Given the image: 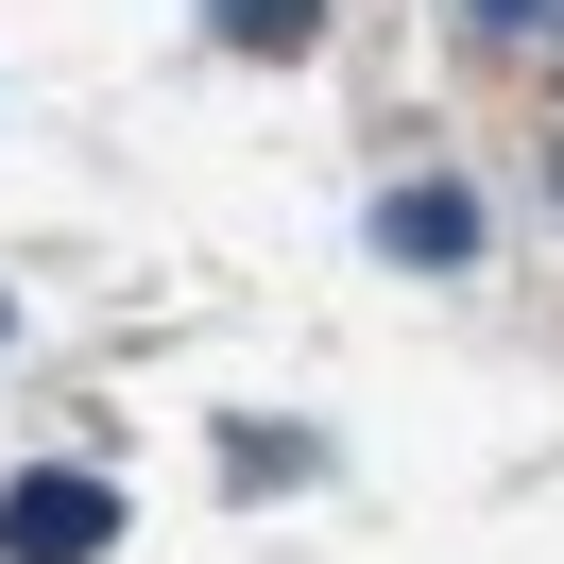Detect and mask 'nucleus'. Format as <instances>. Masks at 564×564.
Returning <instances> with one entry per match:
<instances>
[{
  "instance_id": "nucleus-1",
  "label": "nucleus",
  "mask_w": 564,
  "mask_h": 564,
  "mask_svg": "<svg viewBox=\"0 0 564 564\" xmlns=\"http://www.w3.org/2000/svg\"><path fill=\"white\" fill-rule=\"evenodd\" d=\"M120 547V479L104 462H18L0 479V564H104Z\"/></svg>"
},
{
  "instance_id": "nucleus-3",
  "label": "nucleus",
  "mask_w": 564,
  "mask_h": 564,
  "mask_svg": "<svg viewBox=\"0 0 564 564\" xmlns=\"http://www.w3.org/2000/svg\"><path fill=\"white\" fill-rule=\"evenodd\" d=\"M308 18H325V0H223V35H240V52H308Z\"/></svg>"
},
{
  "instance_id": "nucleus-4",
  "label": "nucleus",
  "mask_w": 564,
  "mask_h": 564,
  "mask_svg": "<svg viewBox=\"0 0 564 564\" xmlns=\"http://www.w3.org/2000/svg\"><path fill=\"white\" fill-rule=\"evenodd\" d=\"M479 18H496V35H564V0H479Z\"/></svg>"
},
{
  "instance_id": "nucleus-5",
  "label": "nucleus",
  "mask_w": 564,
  "mask_h": 564,
  "mask_svg": "<svg viewBox=\"0 0 564 564\" xmlns=\"http://www.w3.org/2000/svg\"><path fill=\"white\" fill-rule=\"evenodd\" d=\"M0 325H18V308H0Z\"/></svg>"
},
{
  "instance_id": "nucleus-2",
  "label": "nucleus",
  "mask_w": 564,
  "mask_h": 564,
  "mask_svg": "<svg viewBox=\"0 0 564 564\" xmlns=\"http://www.w3.org/2000/svg\"><path fill=\"white\" fill-rule=\"evenodd\" d=\"M377 257H393V274H462V257H479V188L411 172V188L377 206Z\"/></svg>"
}]
</instances>
